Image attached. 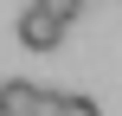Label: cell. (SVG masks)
Instances as JSON below:
<instances>
[{
	"label": "cell",
	"mask_w": 122,
	"mask_h": 116,
	"mask_svg": "<svg viewBox=\"0 0 122 116\" xmlns=\"http://www.w3.org/2000/svg\"><path fill=\"white\" fill-rule=\"evenodd\" d=\"M51 116H103L90 97H77V90H58V103H51Z\"/></svg>",
	"instance_id": "3"
},
{
	"label": "cell",
	"mask_w": 122,
	"mask_h": 116,
	"mask_svg": "<svg viewBox=\"0 0 122 116\" xmlns=\"http://www.w3.org/2000/svg\"><path fill=\"white\" fill-rule=\"evenodd\" d=\"M58 90L51 84H32V77H6L0 84V116H51Z\"/></svg>",
	"instance_id": "1"
},
{
	"label": "cell",
	"mask_w": 122,
	"mask_h": 116,
	"mask_svg": "<svg viewBox=\"0 0 122 116\" xmlns=\"http://www.w3.org/2000/svg\"><path fill=\"white\" fill-rule=\"evenodd\" d=\"M19 45H26V52H58V45H64V19L32 0V6L19 13Z\"/></svg>",
	"instance_id": "2"
},
{
	"label": "cell",
	"mask_w": 122,
	"mask_h": 116,
	"mask_svg": "<svg viewBox=\"0 0 122 116\" xmlns=\"http://www.w3.org/2000/svg\"><path fill=\"white\" fill-rule=\"evenodd\" d=\"M39 6H45V13H58V19H64V26H71V19H77V13H84V0H39Z\"/></svg>",
	"instance_id": "4"
}]
</instances>
